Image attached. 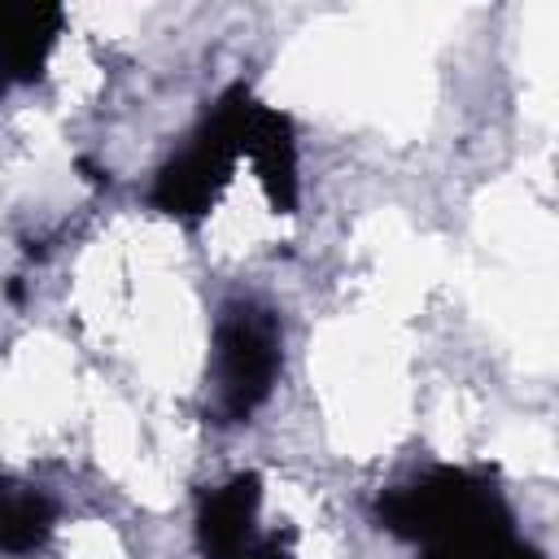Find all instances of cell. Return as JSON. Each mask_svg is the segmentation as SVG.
<instances>
[{
	"label": "cell",
	"instance_id": "cell-2",
	"mask_svg": "<svg viewBox=\"0 0 559 559\" xmlns=\"http://www.w3.org/2000/svg\"><path fill=\"white\" fill-rule=\"evenodd\" d=\"M284 362V332L275 310L258 301H227L214 323V371H210V419L245 424L275 389Z\"/></svg>",
	"mask_w": 559,
	"mask_h": 559
},
{
	"label": "cell",
	"instance_id": "cell-5",
	"mask_svg": "<svg viewBox=\"0 0 559 559\" xmlns=\"http://www.w3.org/2000/svg\"><path fill=\"white\" fill-rule=\"evenodd\" d=\"M240 157L253 162L258 183H262L271 210L275 214H293L297 210V197H301L293 118L280 114V109H271V105H262V100H249L245 131H240Z\"/></svg>",
	"mask_w": 559,
	"mask_h": 559
},
{
	"label": "cell",
	"instance_id": "cell-7",
	"mask_svg": "<svg viewBox=\"0 0 559 559\" xmlns=\"http://www.w3.org/2000/svg\"><path fill=\"white\" fill-rule=\"evenodd\" d=\"M57 533V502L17 476H0V555L31 559Z\"/></svg>",
	"mask_w": 559,
	"mask_h": 559
},
{
	"label": "cell",
	"instance_id": "cell-6",
	"mask_svg": "<svg viewBox=\"0 0 559 559\" xmlns=\"http://www.w3.org/2000/svg\"><path fill=\"white\" fill-rule=\"evenodd\" d=\"M61 26H66L61 4H44V0L9 4V0H0V92H13V87L44 79V66L61 39Z\"/></svg>",
	"mask_w": 559,
	"mask_h": 559
},
{
	"label": "cell",
	"instance_id": "cell-4",
	"mask_svg": "<svg viewBox=\"0 0 559 559\" xmlns=\"http://www.w3.org/2000/svg\"><path fill=\"white\" fill-rule=\"evenodd\" d=\"M262 476L236 472L197 502V546L205 559H293V533H262Z\"/></svg>",
	"mask_w": 559,
	"mask_h": 559
},
{
	"label": "cell",
	"instance_id": "cell-3",
	"mask_svg": "<svg viewBox=\"0 0 559 559\" xmlns=\"http://www.w3.org/2000/svg\"><path fill=\"white\" fill-rule=\"evenodd\" d=\"M253 92L245 83H231L214 109L205 114V122L192 131V140L157 170L153 179V210L197 223L214 210V201L223 197L236 162H240V131H245V109H249Z\"/></svg>",
	"mask_w": 559,
	"mask_h": 559
},
{
	"label": "cell",
	"instance_id": "cell-1",
	"mask_svg": "<svg viewBox=\"0 0 559 559\" xmlns=\"http://www.w3.org/2000/svg\"><path fill=\"white\" fill-rule=\"evenodd\" d=\"M376 520L419 546V559H546L515 533V515L489 472L428 467L376 498Z\"/></svg>",
	"mask_w": 559,
	"mask_h": 559
}]
</instances>
